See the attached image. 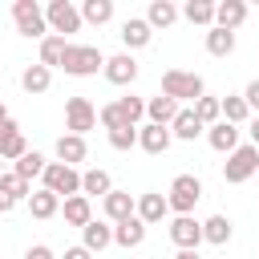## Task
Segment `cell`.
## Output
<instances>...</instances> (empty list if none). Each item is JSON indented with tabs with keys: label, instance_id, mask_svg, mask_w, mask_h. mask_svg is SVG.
Returning a JSON list of instances; mask_svg holds the SVG:
<instances>
[{
	"label": "cell",
	"instance_id": "obj_16",
	"mask_svg": "<svg viewBox=\"0 0 259 259\" xmlns=\"http://www.w3.org/2000/svg\"><path fill=\"white\" fill-rule=\"evenodd\" d=\"M178 101L174 97H166V93H158V97H150L146 101V117L154 121V125H174V117H178Z\"/></svg>",
	"mask_w": 259,
	"mask_h": 259
},
{
	"label": "cell",
	"instance_id": "obj_36",
	"mask_svg": "<svg viewBox=\"0 0 259 259\" xmlns=\"http://www.w3.org/2000/svg\"><path fill=\"white\" fill-rule=\"evenodd\" d=\"M117 109H121V117H125L130 125H138V121L146 117V101H142V97H130V93L117 97Z\"/></svg>",
	"mask_w": 259,
	"mask_h": 259
},
{
	"label": "cell",
	"instance_id": "obj_25",
	"mask_svg": "<svg viewBox=\"0 0 259 259\" xmlns=\"http://www.w3.org/2000/svg\"><path fill=\"white\" fill-rule=\"evenodd\" d=\"M109 190H113V178H109V170L93 166V170H85V174H81V194H85V198H89V194L105 198Z\"/></svg>",
	"mask_w": 259,
	"mask_h": 259
},
{
	"label": "cell",
	"instance_id": "obj_7",
	"mask_svg": "<svg viewBox=\"0 0 259 259\" xmlns=\"http://www.w3.org/2000/svg\"><path fill=\"white\" fill-rule=\"evenodd\" d=\"M93 125H97L93 101H89V97H69V101H65V130L77 134V138H85Z\"/></svg>",
	"mask_w": 259,
	"mask_h": 259
},
{
	"label": "cell",
	"instance_id": "obj_21",
	"mask_svg": "<svg viewBox=\"0 0 259 259\" xmlns=\"http://www.w3.org/2000/svg\"><path fill=\"white\" fill-rule=\"evenodd\" d=\"M142 239H146V223H142L138 214L113 227V243H117V247H125V251H130V247H142Z\"/></svg>",
	"mask_w": 259,
	"mask_h": 259
},
{
	"label": "cell",
	"instance_id": "obj_45",
	"mask_svg": "<svg viewBox=\"0 0 259 259\" xmlns=\"http://www.w3.org/2000/svg\"><path fill=\"white\" fill-rule=\"evenodd\" d=\"M12 206H16V202H12V198H8V194H4V190H0V214H8V210H12Z\"/></svg>",
	"mask_w": 259,
	"mask_h": 259
},
{
	"label": "cell",
	"instance_id": "obj_13",
	"mask_svg": "<svg viewBox=\"0 0 259 259\" xmlns=\"http://www.w3.org/2000/svg\"><path fill=\"white\" fill-rule=\"evenodd\" d=\"M166 214H170V202H166V194H158V190H146V194H138V219H142L146 227L162 223Z\"/></svg>",
	"mask_w": 259,
	"mask_h": 259
},
{
	"label": "cell",
	"instance_id": "obj_11",
	"mask_svg": "<svg viewBox=\"0 0 259 259\" xmlns=\"http://www.w3.org/2000/svg\"><path fill=\"white\" fill-rule=\"evenodd\" d=\"M101 206H105V219L117 227V223H125V219H134L138 214V198L130 194V190H109L105 198H101Z\"/></svg>",
	"mask_w": 259,
	"mask_h": 259
},
{
	"label": "cell",
	"instance_id": "obj_18",
	"mask_svg": "<svg viewBox=\"0 0 259 259\" xmlns=\"http://www.w3.org/2000/svg\"><path fill=\"white\" fill-rule=\"evenodd\" d=\"M150 36H154V28H150L142 16H130V20L121 24V45H125V53H130V49H146Z\"/></svg>",
	"mask_w": 259,
	"mask_h": 259
},
{
	"label": "cell",
	"instance_id": "obj_24",
	"mask_svg": "<svg viewBox=\"0 0 259 259\" xmlns=\"http://www.w3.org/2000/svg\"><path fill=\"white\" fill-rule=\"evenodd\" d=\"M202 130H206V125L198 121L194 105H190V109H178V117H174V125H170V134H174V138H182V142H194Z\"/></svg>",
	"mask_w": 259,
	"mask_h": 259
},
{
	"label": "cell",
	"instance_id": "obj_33",
	"mask_svg": "<svg viewBox=\"0 0 259 259\" xmlns=\"http://www.w3.org/2000/svg\"><path fill=\"white\" fill-rule=\"evenodd\" d=\"M194 113H198V121L210 130V125H219L223 121V97H198L194 101Z\"/></svg>",
	"mask_w": 259,
	"mask_h": 259
},
{
	"label": "cell",
	"instance_id": "obj_20",
	"mask_svg": "<svg viewBox=\"0 0 259 259\" xmlns=\"http://www.w3.org/2000/svg\"><path fill=\"white\" fill-rule=\"evenodd\" d=\"M61 210H65V223H69V227H81V231H85V227L93 223V206H89V198H85V194L65 198V206H61Z\"/></svg>",
	"mask_w": 259,
	"mask_h": 259
},
{
	"label": "cell",
	"instance_id": "obj_15",
	"mask_svg": "<svg viewBox=\"0 0 259 259\" xmlns=\"http://www.w3.org/2000/svg\"><path fill=\"white\" fill-rule=\"evenodd\" d=\"M206 142H210V150H219V154H235L243 142H239V125H231V121H219V125H210L206 130Z\"/></svg>",
	"mask_w": 259,
	"mask_h": 259
},
{
	"label": "cell",
	"instance_id": "obj_23",
	"mask_svg": "<svg viewBox=\"0 0 259 259\" xmlns=\"http://www.w3.org/2000/svg\"><path fill=\"white\" fill-rule=\"evenodd\" d=\"M49 85H53V69H45L40 61L20 73V89L24 93H49Z\"/></svg>",
	"mask_w": 259,
	"mask_h": 259
},
{
	"label": "cell",
	"instance_id": "obj_3",
	"mask_svg": "<svg viewBox=\"0 0 259 259\" xmlns=\"http://www.w3.org/2000/svg\"><path fill=\"white\" fill-rule=\"evenodd\" d=\"M12 20H16V32L28 36V40H45L49 36V20H45V8L36 0H16L12 4Z\"/></svg>",
	"mask_w": 259,
	"mask_h": 259
},
{
	"label": "cell",
	"instance_id": "obj_40",
	"mask_svg": "<svg viewBox=\"0 0 259 259\" xmlns=\"http://www.w3.org/2000/svg\"><path fill=\"white\" fill-rule=\"evenodd\" d=\"M16 134H20V125H16L12 117H4V121H0V146H4L8 138H16Z\"/></svg>",
	"mask_w": 259,
	"mask_h": 259
},
{
	"label": "cell",
	"instance_id": "obj_14",
	"mask_svg": "<svg viewBox=\"0 0 259 259\" xmlns=\"http://www.w3.org/2000/svg\"><path fill=\"white\" fill-rule=\"evenodd\" d=\"M243 20H247V4H243V0H219V4H214V28L235 32Z\"/></svg>",
	"mask_w": 259,
	"mask_h": 259
},
{
	"label": "cell",
	"instance_id": "obj_2",
	"mask_svg": "<svg viewBox=\"0 0 259 259\" xmlns=\"http://www.w3.org/2000/svg\"><path fill=\"white\" fill-rule=\"evenodd\" d=\"M61 69H65L69 77H93L97 69H105V53H101L97 45H69Z\"/></svg>",
	"mask_w": 259,
	"mask_h": 259
},
{
	"label": "cell",
	"instance_id": "obj_29",
	"mask_svg": "<svg viewBox=\"0 0 259 259\" xmlns=\"http://www.w3.org/2000/svg\"><path fill=\"white\" fill-rule=\"evenodd\" d=\"M223 121H231V125H243V121H251V105H247V97H239V93H227V97H223Z\"/></svg>",
	"mask_w": 259,
	"mask_h": 259
},
{
	"label": "cell",
	"instance_id": "obj_37",
	"mask_svg": "<svg viewBox=\"0 0 259 259\" xmlns=\"http://www.w3.org/2000/svg\"><path fill=\"white\" fill-rule=\"evenodd\" d=\"M109 146H113V150H134V146H138V125L109 130Z\"/></svg>",
	"mask_w": 259,
	"mask_h": 259
},
{
	"label": "cell",
	"instance_id": "obj_31",
	"mask_svg": "<svg viewBox=\"0 0 259 259\" xmlns=\"http://www.w3.org/2000/svg\"><path fill=\"white\" fill-rule=\"evenodd\" d=\"M81 20H89V24H109V20H113V0H85V4H81Z\"/></svg>",
	"mask_w": 259,
	"mask_h": 259
},
{
	"label": "cell",
	"instance_id": "obj_8",
	"mask_svg": "<svg viewBox=\"0 0 259 259\" xmlns=\"http://www.w3.org/2000/svg\"><path fill=\"white\" fill-rule=\"evenodd\" d=\"M45 20H49V32L53 36H65V32H77L81 28V8H73L69 0H49Z\"/></svg>",
	"mask_w": 259,
	"mask_h": 259
},
{
	"label": "cell",
	"instance_id": "obj_26",
	"mask_svg": "<svg viewBox=\"0 0 259 259\" xmlns=\"http://www.w3.org/2000/svg\"><path fill=\"white\" fill-rule=\"evenodd\" d=\"M81 239H85V243H81L85 251H105V247L113 243V227H109V223H101V219H93V223L81 231Z\"/></svg>",
	"mask_w": 259,
	"mask_h": 259
},
{
	"label": "cell",
	"instance_id": "obj_5",
	"mask_svg": "<svg viewBox=\"0 0 259 259\" xmlns=\"http://www.w3.org/2000/svg\"><path fill=\"white\" fill-rule=\"evenodd\" d=\"M251 174H259V150H255L251 142H243L235 154H227V162H223V178H227L231 186H239V182H247Z\"/></svg>",
	"mask_w": 259,
	"mask_h": 259
},
{
	"label": "cell",
	"instance_id": "obj_42",
	"mask_svg": "<svg viewBox=\"0 0 259 259\" xmlns=\"http://www.w3.org/2000/svg\"><path fill=\"white\" fill-rule=\"evenodd\" d=\"M24 259H53V251H49L45 243H36V247H28V251H24Z\"/></svg>",
	"mask_w": 259,
	"mask_h": 259
},
{
	"label": "cell",
	"instance_id": "obj_6",
	"mask_svg": "<svg viewBox=\"0 0 259 259\" xmlns=\"http://www.w3.org/2000/svg\"><path fill=\"white\" fill-rule=\"evenodd\" d=\"M40 178H45V190H53L57 198H73V194H81V174H77V166L49 162Z\"/></svg>",
	"mask_w": 259,
	"mask_h": 259
},
{
	"label": "cell",
	"instance_id": "obj_34",
	"mask_svg": "<svg viewBox=\"0 0 259 259\" xmlns=\"http://www.w3.org/2000/svg\"><path fill=\"white\" fill-rule=\"evenodd\" d=\"M0 190H4L12 202H20V198L28 202V194H32V182H24L20 174H0Z\"/></svg>",
	"mask_w": 259,
	"mask_h": 259
},
{
	"label": "cell",
	"instance_id": "obj_9",
	"mask_svg": "<svg viewBox=\"0 0 259 259\" xmlns=\"http://www.w3.org/2000/svg\"><path fill=\"white\" fill-rule=\"evenodd\" d=\"M170 243H174L178 251H198V243H202V223H198L194 214H174V223H170Z\"/></svg>",
	"mask_w": 259,
	"mask_h": 259
},
{
	"label": "cell",
	"instance_id": "obj_39",
	"mask_svg": "<svg viewBox=\"0 0 259 259\" xmlns=\"http://www.w3.org/2000/svg\"><path fill=\"white\" fill-rule=\"evenodd\" d=\"M24 154H28V142H24V134H16V138H8V142L0 146V158H4V162H20Z\"/></svg>",
	"mask_w": 259,
	"mask_h": 259
},
{
	"label": "cell",
	"instance_id": "obj_27",
	"mask_svg": "<svg viewBox=\"0 0 259 259\" xmlns=\"http://www.w3.org/2000/svg\"><path fill=\"white\" fill-rule=\"evenodd\" d=\"M28 210H32V219H53V214L61 210V198H57L53 190H45V186H40V190H32V194H28Z\"/></svg>",
	"mask_w": 259,
	"mask_h": 259
},
{
	"label": "cell",
	"instance_id": "obj_41",
	"mask_svg": "<svg viewBox=\"0 0 259 259\" xmlns=\"http://www.w3.org/2000/svg\"><path fill=\"white\" fill-rule=\"evenodd\" d=\"M243 97H247V105H251V109H259V77H255V81L243 89Z\"/></svg>",
	"mask_w": 259,
	"mask_h": 259
},
{
	"label": "cell",
	"instance_id": "obj_46",
	"mask_svg": "<svg viewBox=\"0 0 259 259\" xmlns=\"http://www.w3.org/2000/svg\"><path fill=\"white\" fill-rule=\"evenodd\" d=\"M174 259H202V255H198V251H178Z\"/></svg>",
	"mask_w": 259,
	"mask_h": 259
},
{
	"label": "cell",
	"instance_id": "obj_1",
	"mask_svg": "<svg viewBox=\"0 0 259 259\" xmlns=\"http://www.w3.org/2000/svg\"><path fill=\"white\" fill-rule=\"evenodd\" d=\"M162 93H166V97H174V101L182 105V101H198V97H206V85H202V77H198V73L166 69V73H162Z\"/></svg>",
	"mask_w": 259,
	"mask_h": 259
},
{
	"label": "cell",
	"instance_id": "obj_35",
	"mask_svg": "<svg viewBox=\"0 0 259 259\" xmlns=\"http://www.w3.org/2000/svg\"><path fill=\"white\" fill-rule=\"evenodd\" d=\"M45 166H49V162H45V158H40L36 150H28V154H24L20 162H16V170H12V174H20L24 182H32L36 174H45Z\"/></svg>",
	"mask_w": 259,
	"mask_h": 259
},
{
	"label": "cell",
	"instance_id": "obj_10",
	"mask_svg": "<svg viewBox=\"0 0 259 259\" xmlns=\"http://www.w3.org/2000/svg\"><path fill=\"white\" fill-rule=\"evenodd\" d=\"M101 73H105L109 85H121V89H125V85L138 81V61H134L130 53H117V57H105V69H101Z\"/></svg>",
	"mask_w": 259,
	"mask_h": 259
},
{
	"label": "cell",
	"instance_id": "obj_32",
	"mask_svg": "<svg viewBox=\"0 0 259 259\" xmlns=\"http://www.w3.org/2000/svg\"><path fill=\"white\" fill-rule=\"evenodd\" d=\"M206 53H210V57H231V53H235V32L210 28V32H206Z\"/></svg>",
	"mask_w": 259,
	"mask_h": 259
},
{
	"label": "cell",
	"instance_id": "obj_22",
	"mask_svg": "<svg viewBox=\"0 0 259 259\" xmlns=\"http://www.w3.org/2000/svg\"><path fill=\"white\" fill-rule=\"evenodd\" d=\"M178 20V4L174 0H150V8H146V24L150 28H170Z\"/></svg>",
	"mask_w": 259,
	"mask_h": 259
},
{
	"label": "cell",
	"instance_id": "obj_28",
	"mask_svg": "<svg viewBox=\"0 0 259 259\" xmlns=\"http://www.w3.org/2000/svg\"><path fill=\"white\" fill-rule=\"evenodd\" d=\"M65 49H69V40L49 32V36L40 40V65H45V69H53V65L61 69V61H65Z\"/></svg>",
	"mask_w": 259,
	"mask_h": 259
},
{
	"label": "cell",
	"instance_id": "obj_19",
	"mask_svg": "<svg viewBox=\"0 0 259 259\" xmlns=\"http://www.w3.org/2000/svg\"><path fill=\"white\" fill-rule=\"evenodd\" d=\"M85 154H89L85 138H77V134H61V138H57V162L77 166V162H85Z\"/></svg>",
	"mask_w": 259,
	"mask_h": 259
},
{
	"label": "cell",
	"instance_id": "obj_43",
	"mask_svg": "<svg viewBox=\"0 0 259 259\" xmlns=\"http://www.w3.org/2000/svg\"><path fill=\"white\" fill-rule=\"evenodd\" d=\"M65 259H93V251H85V247H69Z\"/></svg>",
	"mask_w": 259,
	"mask_h": 259
},
{
	"label": "cell",
	"instance_id": "obj_44",
	"mask_svg": "<svg viewBox=\"0 0 259 259\" xmlns=\"http://www.w3.org/2000/svg\"><path fill=\"white\" fill-rule=\"evenodd\" d=\"M247 134H251V146L259 150V117H251V121H247Z\"/></svg>",
	"mask_w": 259,
	"mask_h": 259
},
{
	"label": "cell",
	"instance_id": "obj_47",
	"mask_svg": "<svg viewBox=\"0 0 259 259\" xmlns=\"http://www.w3.org/2000/svg\"><path fill=\"white\" fill-rule=\"evenodd\" d=\"M4 117H8V113H4V105H0V121H4Z\"/></svg>",
	"mask_w": 259,
	"mask_h": 259
},
{
	"label": "cell",
	"instance_id": "obj_12",
	"mask_svg": "<svg viewBox=\"0 0 259 259\" xmlns=\"http://www.w3.org/2000/svg\"><path fill=\"white\" fill-rule=\"evenodd\" d=\"M170 142H174L170 125H154V121H146V125L138 130V146H142L146 154H166V150H170Z\"/></svg>",
	"mask_w": 259,
	"mask_h": 259
},
{
	"label": "cell",
	"instance_id": "obj_38",
	"mask_svg": "<svg viewBox=\"0 0 259 259\" xmlns=\"http://www.w3.org/2000/svg\"><path fill=\"white\" fill-rule=\"evenodd\" d=\"M97 121H101L105 130H121V125H130V121L121 117V109H117V101H109V105H101V109H97Z\"/></svg>",
	"mask_w": 259,
	"mask_h": 259
},
{
	"label": "cell",
	"instance_id": "obj_4",
	"mask_svg": "<svg viewBox=\"0 0 259 259\" xmlns=\"http://www.w3.org/2000/svg\"><path fill=\"white\" fill-rule=\"evenodd\" d=\"M198 198H202V182H198L194 174H178V178L170 182V190H166V202H170L174 214H190V210L198 206Z\"/></svg>",
	"mask_w": 259,
	"mask_h": 259
},
{
	"label": "cell",
	"instance_id": "obj_17",
	"mask_svg": "<svg viewBox=\"0 0 259 259\" xmlns=\"http://www.w3.org/2000/svg\"><path fill=\"white\" fill-rule=\"evenodd\" d=\"M231 235H235V223H231L227 214H210V219L202 223V243H210V247H227Z\"/></svg>",
	"mask_w": 259,
	"mask_h": 259
},
{
	"label": "cell",
	"instance_id": "obj_48",
	"mask_svg": "<svg viewBox=\"0 0 259 259\" xmlns=\"http://www.w3.org/2000/svg\"><path fill=\"white\" fill-rule=\"evenodd\" d=\"M0 166H4V158H0ZM0 174H4V170H0Z\"/></svg>",
	"mask_w": 259,
	"mask_h": 259
},
{
	"label": "cell",
	"instance_id": "obj_30",
	"mask_svg": "<svg viewBox=\"0 0 259 259\" xmlns=\"http://www.w3.org/2000/svg\"><path fill=\"white\" fill-rule=\"evenodd\" d=\"M182 16H186L190 24L214 28V4H210V0H186V4H182Z\"/></svg>",
	"mask_w": 259,
	"mask_h": 259
}]
</instances>
